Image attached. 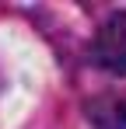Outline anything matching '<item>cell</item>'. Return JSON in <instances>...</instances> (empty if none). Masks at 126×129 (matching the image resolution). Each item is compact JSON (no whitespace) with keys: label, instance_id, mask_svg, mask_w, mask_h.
I'll use <instances>...</instances> for the list:
<instances>
[{"label":"cell","instance_id":"obj_1","mask_svg":"<svg viewBox=\"0 0 126 129\" xmlns=\"http://www.w3.org/2000/svg\"><path fill=\"white\" fill-rule=\"evenodd\" d=\"M91 59L102 66V70H109V73L126 77V11L112 14L98 28L95 45H91Z\"/></svg>","mask_w":126,"mask_h":129},{"label":"cell","instance_id":"obj_2","mask_svg":"<svg viewBox=\"0 0 126 129\" xmlns=\"http://www.w3.org/2000/svg\"><path fill=\"white\" fill-rule=\"evenodd\" d=\"M88 119L95 129H126V91H109L88 105Z\"/></svg>","mask_w":126,"mask_h":129}]
</instances>
